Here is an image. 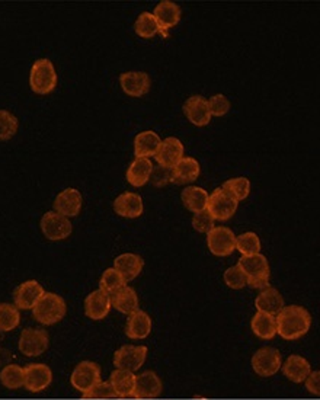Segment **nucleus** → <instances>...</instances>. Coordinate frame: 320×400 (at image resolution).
I'll return each mask as SVG.
<instances>
[{
    "label": "nucleus",
    "instance_id": "obj_29",
    "mask_svg": "<svg viewBox=\"0 0 320 400\" xmlns=\"http://www.w3.org/2000/svg\"><path fill=\"white\" fill-rule=\"evenodd\" d=\"M110 384L115 397H133L136 387V374L125 370H115L110 377Z\"/></svg>",
    "mask_w": 320,
    "mask_h": 400
},
{
    "label": "nucleus",
    "instance_id": "obj_46",
    "mask_svg": "<svg viewBox=\"0 0 320 400\" xmlns=\"http://www.w3.org/2000/svg\"><path fill=\"white\" fill-rule=\"evenodd\" d=\"M247 285L253 290H265L270 287V280L268 278H255V280H247Z\"/></svg>",
    "mask_w": 320,
    "mask_h": 400
},
{
    "label": "nucleus",
    "instance_id": "obj_9",
    "mask_svg": "<svg viewBox=\"0 0 320 400\" xmlns=\"http://www.w3.org/2000/svg\"><path fill=\"white\" fill-rule=\"evenodd\" d=\"M41 230L44 233V236L48 241H64L72 235V223L70 219L64 217L55 211H48L43 216L41 219Z\"/></svg>",
    "mask_w": 320,
    "mask_h": 400
},
{
    "label": "nucleus",
    "instance_id": "obj_8",
    "mask_svg": "<svg viewBox=\"0 0 320 400\" xmlns=\"http://www.w3.org/2000/svg\"><path fill=\"white\" fill-rule=\"evenodd\" d=\"M50 338L41 327H26L19 337V351L26 357H40L48 348Z\"/></svg>",
    "mask_w": 320,
    "mask_h": 400
},
{
    "label": "nucleus",
    "instance_id": "obj_10",
    "mask_svg": "<svg viewBox=\"0 0 320 400\" xmlns=\"http://www.w3.org/2000/svg\"><path fill=\"white\" fill-rule=\"evenodd\" d=\"M207 246L215 256H229L236 249V235L229 227H213L207 233Z\"/></svg>",
    "mask_w": 320,
    "mask_h": 400
},
{
    "label": "nucleus",
    "instance_id": "obj_17",
    "mask_svg": "<svg viewBox=\"0 0 320 400\" xmlns=\"http://www.w3.org/2000/svg\"><path fill=\"white\" fill-rule=\"evenodd\" d=\"M111 309V297L101 290L92 291L85 300V313L92 320L105 319Z\"/></svg>",
    "mask_w": 320,
    "mask_h": 400
},
{
    "label": "nucleus",
    "instance_id": "obj_18",
    "mask_svg": "<svg viewBox=\"0 0 320 400\" xmlns=\"http://www.w3.org/2000/svg\"><path fill=\"white\" fill-rule=\"evenodd\" d=\"M201 174V168L198 160L194 157H182L174 168L171 169V182L178 185L191 184L198 179Z\"/></svg>",
    "mask_w": 320,
    "mask_h": 400
},
{
    "label": "nucleus",
    "instance_id": "obj_33",
    "mask_svg": "<svg viewBox=\"0 0 320 400\" xmlns=\"http://www.w3.org/2000/svg\"><path fill=\"white\" fill-rule=\"evenodd\" d=\"M23 381H25L23 369L16 364L5 365L4 370L0 372V383L9 390H18L23 387Z\"/></svg>",
    "mask_w": 320,
    "mask_h": 400
},
{
    "label": "nucleus",
    "instance_id": "obj_21",
    "mask_svg": "<svg viewBox=\"0 0 320 400\" xmlns=\"http://www.w3.org/2000/svg\"><path fill=\"white\" fill-rule=\"evenodd\" d=\"M240 266V270L246 275L247 280H255V278H268L271 275L270 271V263L265 255L256 253L252 256H242L238 262Z\"/></svg>",
    "mask_w": 320,
    "mask_h": 400
},
{
    "label": "nucleus",
    "instance_id": "obj_41",
    "mask_svg": "<svg viewBox=\"0 0 320 400\" xmlns=\"http://www.w3.org/2000/svg\"><path fill=\"white\" fill-rule=\"evenodd\" d=\"M208 108L211 117H223L230 111V101L223 93H217L210 98Z\"/></svg>",
    "mask_w": 320,
    "mask_h": 400
},
{
    "label": "nucleus",
    "instance_id": "obj_15",
    "mask_svg": "<svg viewBox=\"0 0 320 400\" xmlns=\"http://www.w3.org/2000/svg\"><path fill=\"white\" fill-rule=\"evenodd\" d=\"M181 8L174 4V2H169V0H164V2H160L154 12H153V16L160 28V31H162V36L165 38H168V31L171 28H174L175 25L179 23L181 21Z\"/></svg>",
    "mask_w": 320,
    "mask_h": 400
},
{
    "label": "nucleus",
    "instance_id": "obj_24",
    "mask_svg": "<svg viewBox=\"0 0 320 400\" xmlns=\"http://www.w3.org/2000/svg\"><path fill=\"white\" fill-rule=\"evenodd\" d=\"M281 370L288 380L300 384L304 383L307 376L311 373V367L310 362L302 355H290L281 365Z\"/></svg>",
    "mask_w": 320,
    "mask_h": 400
},
{
    "label": "nucleus",
    "instance_id": "obj_2",
    "mask_svg": "<svg viewBox=\"0 0 320 400\" xmlns=\"http://www.w3.org/2000/svg\"><path fill=\"white\" fill-rule=\"evenodd\" d=\"M68 313V306L64 298L55 293H44L38 303L32 309L34 319L46 326H51L64 319Z\"/></svg>",
    "mask_w": 320,
    "mask_h": 400
},
{
    "label": "nucleus",
    "instance_id": "obj_4",
    "mask_svg": "<svg viewBox=\"0 0 320 400\" xmlns=\"http://www.w3.org/2000/svg\"><path fill=\"white\" fill-rule=\"evenodd\" d=\"M101 380V367L93 361H82L79 362L70 376L72 386L82 393V396L87 394Z\"/></svg>",
    "mask_w": 320,
    "mask_h": 400
},
{
    "label": "nucleus",
    "instance_id": "obj_27",
    "mask_svg": "<svg viewBox=\"0 0 320 400\" xmlns=\"http://www.w3.org/2000/svg\"><path fill=\"white\" fill-rule=\"evenodd\" d=\"M111 306L115 310H118L119 313L128 315V316L137 312L140 309V302H139V295H137L136 290L125 285L117 294H114L111 297Z\"/></svg>",
    "mask_w": 320,
    "mask_h": 400
},
{
    "label": "nucleus",
    "instance_id": "obj_3",
    "mask_svg": "<svg viewBox=\"0 0 320 400\" xmlns=\"http://www.w3.org/2000/svg\"><path fill=\"white\" fill-rule=\"evenodd\" d=\"M57 73L53 63L48 58L37 60L31 68L29 86L37 95H48L57 86Z\"/></svg>",
    "mask_w": 320,
    "mask_h": 400
},
{
    "label": "nucleus",
    "instance_id": "obj_42",
    "mask_svg": "<svg viewBox=\"0 0 320 400\" xmlns=\"http://www.w3.org/2000/svg\"><path fill=\"white\" fill-rule=\"evenodd\" d=\"M214 219L211 217V214L204 210L200 213H196L194 217H192V227H194L198 233H208L213 227H214Z\"/></svg>",
    "mask_w": 320,
    "mask_h": 400
},
{
    "label": "nucleus",
    "instance_id": "obj_36",
    "mask_svg": "<svg viewBox=\"0 0 320 400\" xmlns=\"http://www.w3.org/2000/svg\"><path fill=\"white\" fill-rule=\"evenodd\" d=\"M21 313L15 305L0 303V330L11 332L19 326Z\"/></svg>",
    "mask_w": 320,
    "mask_h": 400
},
{
    "label": "nucleus",
    "instance_id": "obj_40",
    "mask_svg": "<svg viewBox=\"0 0 320 400\" xmlns=\"http://www.w3.org/2000/svg\"><path fill=\"white\" fill-rule=\"evenodd\" d=\"M223 278H224V283H226V285L229 288H233V290H242L247 285V278L243 274V271L240 270L239 265L230 266V268L224 271Z\"/></svg>",
    "mask_w": 320,
    "mask_h": 400
},
{
    "label": "nucleus",
    "instance_id": "obj_20",
    "mask_svg": "<svg viewBox=\"0 0 320 400\" xmlns=\"http://www.w3.org/2000/svg\"><path fill=\"white\" fill-rule=\"evenodd\" d=\"M183 150H185L183 144L179 139L168 137L162 142V144H160L154 157L159 166L172 169L174 166L183 157Z\"/></svg>",
    "mask_w": 320,
    "mask_h": 400
},
{
    "label": "nucleus",
    "instance_id": "obj_13",
    "mask_svg": "<svg viewBox=\"0 0 320 400\" xmlns=\"http://www.w3.org/2000/svg\"><path fill=\"white\" fill-rule=\"evenodd\" d=\"M82 204H83L82 194L76 188H68L61 191L55 196L53 207L55 213L70 219V217H76L80 213Z\"/></svg>",
    "mask_w": 320,
    "mask_h": 400
},
{
    "label": "nucleus",
    "instance_id": "obj_37",
    "mask_svg": "<svg viewBox=\"0 0 320 400\" xmlns=\"http://www.w3.org/2000/svg\"><path fill=\"white\" fill-rule=\"evenodd\" d=\"M236 249L242 253V256H252L256 253H261V241L258 235L253 231L243 233V235L236 236Z\"/></svg>",
    "mask_w": 320,
    "mask_h": 400
},
{
    "label": "nucleus",
    "instance_id": "obj_14",
    "mask_svg": "<svg viewBox=\"0 0 320 400\" xmlns=\"http://www.w3.org/2000/svg\"><path fill=\"white\" fill-rule=\"evenodd\" d=\"M185 117L197 127L208 125L211 121V112L208 108V101L201 95H194L188 98L183 104Z\"/></svg>",
    "mask_w": 320,
    "mask_h": 400
},
{
    "label": "nucleus",
    "instance_id": "obj_22",
    "mask_svg": "<svg viewBox=\"0 0 320 400\" xmlns=\"http://www.w3.org/2000/svg\"><path fill=\"white\" fill-rule=\"evenodd\" d=\"M143 199L136 192H124L114 201V211L125 219H137L143 214Z\"/></svg>",
    "mask_w": 320,
    "mask_h": 400
},
{
    "label": "nucleus",
    "instance_id": "obj_45",
    "mask_svg": "<svg viewBox=\"0 0 320 400\" xmlns=\"http://www.w3.org/2000/svg\"><path fill=\"white\" fill-rule=\"evenodd\" d=\"M306 383V389L309 390V393H311L313 396H319L320 394V373L319 372H311L307 379L304 380Z\"/></svg>",
    "mask_w": 320,
    "mask_h": 400
},
{
    "label": "nucleus",
    "instance_id": "obj_32",
    "mask_svg": "<svg viewBox=\"0 0 320 400\" xmlns=\"http://www.w3.org/2000/svg\"><path fill=\"white\" fill-rule=\"evenodd\" d=\"M250 327L260 340L270 341L277 335V319L275 316L258 312L252 317Z\"/></svg>",
    "mask_w": 320,
    "mask_h": 400
},
{
    "label": "nucleus",
    "instance_id": "obj_35",
    "mask_svg": "<svg viewBox=\"0 0 320 400\" xmlns=\"http://www.w3.org/2000/svg\"><path fill=\"white\" fill-rule=\"evenodd\" d=\"M127 285V281L122 278V275L114 268H108L105 270V273L102 274L101 280H100V290L104 291L105 294H108L110 297H112L114 294H117L121 288H124Z\"/></svg>",
    "mask_w": 320,
    "mask_h": 400
},
{
    "label": "nucleus",
    "instance_id": "obj_28",
    "mask_svg": "<svg viewBox=\"0 0 320 400\" xmlns=\"http://www.w3.org/2000/svg\"><path fill=\"white\" fill-rule=\"evenodd\" d=\"M151 171H153V164L149 159L136 157L127 171V181L128 184L136 188L144 186L150 181Z\"/></svg>",
    "mask_w": 320,
    "mask_h": 400
},
{
    "label": "nucleus",
    "instance_id": "obj_43",
    "mask_svg": "<svg viewBox=\"0 0 320 400\" xmlns=\"http://www.w3.org/2000/svg\"><path fill=\"white\" fill-rule=\"evenodd\" d=\"M83 397L85 399H112V397H115V394H114V390H112L110 381H101Z\"/></svg>",
    "mask_w": 320,
    "mask_h": 400
},
{
    "label": "nucleus",
    "instance_id": "obj_16",
    "mask_svg": "<svg viewBox=\"0 0 320 400\" xmlns=\"http://www.w3.org/2000/svg\"><path fill=\"white\" fill-rule=\"evenodd\" d=\"M164 391V383L154 372H144L136 376V387L133 397L136 399H156Z\"/></svg>",
    "mask_w": 320,
    "mask_h": 400
},
{
    "label": "nucleus",
    "instance_id": "obj_31",
    "mask_svg": "<svg viewBox=\"0 0 320 400\" xmlns=\"http://www.w3.org/2000/svg\"><path fill=\"white\" fill-rule=\"evenodd\" d=\"M208 196V192L201 186H186L181 194L183 206L192 213H200L207 210Z\"/></svg>",
    "mask_w": 320,
    "mask_h": 400
},
{
    "label": "nucleus",
    "instance_id": "obj_5",
    "mask_svg": "<svg viewBox=\"0 0 320 400\" xmlns=\"http://www.w3.org/2000/svg\"><path fill=\"white\" fill-rule=\"evenodd\" d=\"M250 364L252 370L260 377H272L281 369L282 357L277 348L264 347L253 354Z\"/></svg>",
    "mask_w": 320,
    "mask_h": 400
},
{
    "label": "nucleus",
    "instance_id": "obj_30",
    "mask_svg": "<svg viewBox=\"0 0 320 400\" xmlns=\"http://www.w3.org/2000/svg\"><path fill=\"white\" fill-rule=\"evenodd\" d=\"M162 140H160L159 135L154 131H143L134 139V154L136 157L149 159L151 156H156Z\"/></svg>",
    "mask_w": 320,
    "mask_h": 400
},
{
    "label": "nucleus",
    "instance_id": "obj_26",
    "mask_svg": "<svg viewBox=\"0 0 320 400\" xmlns=\"http://www.w3.org/2000/svg\"><path fill=\"white\" fill-rule=\"evenodd\" d=\"M255 306L258 309V312L271 315V316H277L285 306L284 298L281 295V293L274 288V287H268L265 290L261 291V294L256 297L255 300Z\"/></svg>",
    "mask_w": 320,
    "mask_h": 400
},
{
    "label": "nucleus",
    "instance_id": "obj_34",
    "mask_svg": "<svg viewBox=\"0 0 320 400\" xmlns=\"http://www.w3.org/2000/svg\"><path fill=\"white\" fill-rule=\"evenodd\" d=\"M134 31L139 37L146 38V40H150L157 34H162V31H160L153 14H150V12L140 14V16L137 18V21L134 23Z\"/></svg>",
    "mask_w": 320,
    "mask_h": 400
},
{
    "label": "nucleus",
    "instance_id": "obj_44",
    "mask_svg": "<svg viewBox=\"0 0 320 400\" xmlns=\"http://www.w3.org/2000/svg\"><path fill=\"white\" fill-rule=\"evenodd\" d=\"M150 181L157 188H162V186L168 185L171 182V169L164 168V166H156V168L153 166Z\"/></svg>",
    "mask_w": 320,
    "mask_h": 400
},
{
    "label": "nucleus",
    "instance_id": "obj_25",
    "mask_svg": "<svg viewBox=\"0 0 320 400\" xmlns=\"http://www.w3.org/2000/svg\"><path fill=\"white\" fill-rule=\"evenodd\" d=\"M151 326V317L139 309L128 317L125 325V335L130 340H146L150 335Z\"/></svg>",
    "mask_w": 320,
    "mask_h": 400
},
{
    "label": "nucleus",
    "instance_id": "obj_7",
    "mask_svg": "<svg viewBox=\"0 0 320 400\" xmlns=\"http://www.w3.org/2000/svg\"><path fill=\"white\" fill-rule=\"evenodd\" d=\"M238 206L239 203L229 192H226L223 188H215L213 194L208 196L207 211L211 214L214 220L226 221L233 217V214L238 210Z\"/></svg>",
    "mask_w": 320,
    "mask_h": 400
},
{
    "label": "nucleus",
    "instance_id": "obj_11",
    "mask_svg": "<svg viewBox=\"0 0 320 400\" xmlns=\"http://www.w3.org/2000/svg\"><path fill=\"white\" fill-rule=\"evenodd\" d=\"M23 387L31 393H40L46 390L53 381V372L46 364H28L25 369Z\"/></svg>",
    "mask_w": 320,
    "mask_h": 400
},
{
    "label": "nucleus",
    "instance_id": "obj_6",
    "mask_svg": "<svg viewBox=\"0 0 320 400\" xmlns=\"http://www.w3.org/2000/svg\"><path fill=\"white\" fill-rule=\"evenodd\" d=\"M147 347L144 345H124L114 354V365L117 370L125 372H137L140 370L146 358H147Z\"/></svg>",
    "mask_w": 320,
    "mask_h": 400
},
{
    "label": "nucleus",
    "instance_id": "obj_19",
    "mask_svg": "<svg viewBox=\"0 0 320 400\" xmlns=\"http://www.w3.org/2000/svg\"><path fill=\"white\" fill-rule=\"evenodd\" d=\"M122 90L133 98H142L149 93L151 82L146 72H125L119 76Z\"/></svg>",
    "mask_w": 320,
    "mask_h": 400
},
{
    "label": "nucleus",
    "instance_id": "obj_12",
    "mask_svg": "<svg viewBox=\"0 0 320 400\" xmlns=\"http://www.w3.org/2000/svg\"><path fill=\"white\" fill-rule=\"evenodd\" d=\"M43 285L36 281L29 280L19 284L14 291V302L19 310H32L38 303V300L44 295Z\"/></svg>",
    "mask_w": 320,
    "mask_h": 400
},
{
    "label": "nucleus",
    "instance_id": "obj_38",
    "mask_svg": "<svg viewBox=\"0 0 320 400\" xmlns=\"http://www.w3.org/2000/svg\"><path fill=\"white\" fill-rule=\"evenodd\" d=\"M221 188L226 192H229L239 203V201H242V199L247 198V195L250 192V181L247 178H243V177L232 178V179L224 182Z\"/></svg>",
    "mask_w": 320,
    "mask_h": 400
},
{
    "label": "nucleus",
    "instance_id": "obj_39",
    "mask_svg": "<svg viewBox=\"0 0 320 400\" xmlns=\"http://www.w3.org/2000/svg\"><path fill=\"white\" fill-rule=\"evenodd\" d=\"M18 131V118L6 111L0 110V142L11 140Z\"/></svg>",
    "mask_w": 320,
    "mask_h": 400
},
{
    "label": "nucleus",
    "instance_id": "obj_1",
    "mask_svg": "<svg viewBox=\"0 0 320 400\" xmlns=\"http://www.w3.org/2000/svg\"><path fill=\"white\" fill-rule=\"evenodd\" d=\"M277 335L285 341H297L303 338L310 330L311 316L310 313L297 305L284 306V309L275 316Z\"/></svg>",
    "mask_w": 320,
    "mask_h": 400
},
{
    "label": "nucleus",
    "instance_id": "obj_23",
    "mask_svg": "<svg viewBox=\"0 0 320 400\" xmlns=\"http://www.w3.org/2000/svg\"><path fill=\"white\" fill-rule=\"evenodd\" d=\"M114 268L122 275L127 283H130L142 274L144 268V260L136 253H122L114 259Z\"/></svg>",
    "mask_w": 320,
    "mask_h": 400
}]
</instances>
